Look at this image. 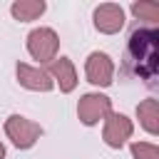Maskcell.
<instances>
[{
    "label": "cell",
    "mask_w": 159,
    "mask_h": 159,
    "mask_svg": "<svg viewBox=\"0 0 159 159\" xmlns=\"http://www.w3.org/2000/svg\"><path fill=\"white\" fill-rule=\"evenodd\" d=\"M159 65V32L154 27H137L129 35L124 52V70L144 82H154Z\"/></svg>",
    "instance_id": "6da1fadb"
},
{
    "label": "cell",
    "mask_w": 159,
    "mask_h": 159,
    "mask_svg": "<svg viewBox=\"0 0 159 159\" xmlns=\"http://www.w3.org/2000/svg\"><path fill=\"white\" fill-rule=\"evenodd\" d=\"M25 47L32 60H37L40 65H50L60 52V35L52 27H35L27 32Z\"/></svg>",
    "instance_id": "7a4b0ae2"
},
{
    "label": "cell",
    "mask_w": 159,
    "mask_h": 159,
    "mask_svg": "<svg viewBox=\"0 0 159 159\" xmlns=\"http://www.w3.org/2000/svg\"><path fill=\"white\" fill-rule=\"evenodd\" d=\"M5 134L12 142V147L17 149H32L37 144V139L42 137V127L22 114H10L5 119Z\"/></svg>",
    "instance_id": "3957f363"
},
{
    "label": "cell",
    "mask_w": 159,
    "mask_h": 159,
    "mask_svg": "<svg viewBox=\"0 0 159 159\" xmlns=\"http://www.w3.org/2000/svg\"><path fill=\"white\" fill-rule=\"evenodd\" d=\"M109 112H114L112 109V99L107 94H99V92H87L77 102V119L84 127H94V124L104 122V117Z\"/></svg>",
    "instance_id": "277c9868"
},
{
    "label": "cell",
    "mask_w": 159,
    "mask_h": 159,
    "mask_svg": "<svg viewBox=\"0 0 159 159\" xmlns=\"http://www.w3.org/2000/svg\"><path fill=\"white\" fill-rule=\"evenodd\" d=\"M134 134V122L122 114V112H109L104 117V127H102V139L109 149H122Z\"/></svg>",
    "instance_id": "5b68a950"
},
{
    "label": "cell",
    "mask_w": 159,
    "mask_h": 159,
    "mask_svg": "<svg viewBox=\"0 0 159 159\" xmlns=\"http://www.w3.org/2000/svg\"><path fill=\"white\" fill-rule=\"evenodd\" d=\"M84 77L94 87H109L114 82V62L107 52H89L84 60Z\"/></svg>",
    "instance_id": "8992f818"
},
{
    "label": "cell",
    "mask_w": 159,
    "mask_h": 159,
    "mask_svg": "<svg viewBox=\"0 0 159 159\" xmlns=\"http://www.w3.org/2000/svg\"><path fill=\"white\" fill-rule=\"evenodd\" d=\"M92 25L102 35H117L124 27V7L117 2H102L92 12Z\"/></svg>",
    "instance_id": "52a82bcc"
},
{
    "label": "cell",
    "mask_w": 159,
    "mask_h": 159,
    "mask_svg": "<svg viewBox=\"0 0 159 159\" xmlns=\"http://www.w3.org/2000/svg\"><path fill=\"white\" fill-rule=\"evenodd\" d=\"M15 75H17V84L30 89V92H50L55 87L52 77L45 72V67H35L27 62H17L15 65Z\"/></svg>",
    "instance_id": "ba28073f"
},
{
    "label": "cell",
    "mask_w": 159,
    "mask_h": 159,
    "mask_svg": "<svg viewBox=\"0 0 159 159\" xmlns=\"http://www.w3.org/2000/svg\"><path fill=\"white\" fill-rule=\"evenodd\" d=\"M45 72L52 77V82L60 87V92H65V94H70L75 87H77V70H75V62L70 60V57H55L47 67H45Z\"/></svg>",
    "instance_id": "9c48e42d"
},
{
    "label": "cell",
    "mask_w": 159,
    "mask_h": 159,
    "mask_svg": "<svg viewBox=\"0 0 159 159\" xmlns=\"http://www.w3.org/2000/svg\"><path fill=\"white\" fill-rule=\"evenodd\" d=\"M137 119L142 124V129L152 137L159 134V102L154 97H147L137 104Z\"/></svg>",
    "instance_id": "30bf717a"
},
{
    "label": "cell",
    "mask_w": 159,
    "mask_h": 159,
    "mask_svg": "<svg viewBox=\"0 0 159 159\" xmlns=\"http://www.w3.org/2000/svg\"><path fill=\"white\" fill-rule=\"evenodd\" d=\"M45 10H47V2H45V0H15V2L10 5V15H12L17 22H32V20H37Z\"/></svg>",
    "instance_id": "8fae6325"
},
{
    "label": "cell",
    "mask_w": 159,
    "mask_h": 159,
    "mask_svg": "<svg viewBox=\"0 0 159 159\" xmlns=\"http://www.w3.org/2000/svg\"><path fill=\"white\" fill-rule=\"evenodd\" d=\"M132 15L137 20H144L149 25H157L159 22V5L152 2V0H139V2H132Z\"/></svg>",
    "instance_id": "7c38bea8"
},
{
    "label": "cell",
    "mask_w": 159,
    "mask_h": 159,
    "mask_svg": "<svg viewBox=\"0 0 159 159\" xmlns=\"http://www.w3.org/2000/svg\"><path fill=\"white\" fill-rule=\"evenodd\" d=\"M129 149L134 159H159V147L154 142H132Z\"/></svg>",
    "instance_id": "4fadbf2b"
},
{
    "label": "cell",
    "mask_w": 159,
    "mask_h": 159,
    "mask_svg": "<svg viewBox=\"0 0 159 159\" xmlns=\"http://www.w3.org/2000/svg\"><path fill=\"white\" fill-rule=\"evenodd\" d=\"M0 159H5V144L0 142Z\"/></svg>",
    "instance_id": "5bb4252c"
}]
</instances>
